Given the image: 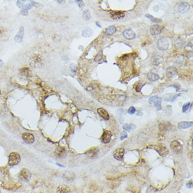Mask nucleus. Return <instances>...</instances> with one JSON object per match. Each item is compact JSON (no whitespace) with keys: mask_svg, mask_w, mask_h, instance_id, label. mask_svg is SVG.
Segmentation results:
<instances>
[{"mask_svg":"<svg viewBox=\"0 0 193 193\" xmlns=\"http://www.w3.org/2000/svg\"><path fill=\"white\" fill-rule=\"evenodd\" d=\"M0 193H1V191H0Z\"/></svg>","mask_w":193,"mask_h":193,"instance_id":"58836bf2","label":"nucleus"},{"mask_svg":"<svg viewBox=\"0 0 193 193\" xmlns=\"http://www.w3.org/2000/svg\"><path fill=\"white\" fill-rule=\"evenodd\" d=\"M122 35L124 37V38L127 39L128 40H132V39H134L135 38V36L136 35L135 33L131 30L130 29H127V30H125L122 33Z\"/></svg>","mask_w":193,"mask_h":193,"instance_id":"9b49d317","label":"nucleus"},{"mask_svg":"<svg viewBox=\"0 0 193 193\" xmlns=\"http://www.w3.org/2000/svg\"><path fill=\"white\" fill-rule=\"evenodd\" d=\"M171 124L168 122H163V123H161L160 124V130L161 131H170L171 129Z\"/></svg>","mask_w":193,"mask_h":193,"instance_id":"6ab92c4d","label":"nucleus"},{"mask_svg":"<svg viewBox=\"0 0 193 193\" xmlns=\"http://www.w3.org/2000/svg\"><path fill=\"white\" fill-rule=\"evenodd\" d=\"M187 187L188 188H192V180L189 181V183H187Z\"/></svg>","mask_w":193,"mask_h":193,"instance_id":"c9c22d12","label":"nucleus"},{"mask_svg":"<svg viewBox=\"0 0 193 193\" xmlns=\"http://www.w3.org/2000/svg\"><path fill=\"white\" fill-rule=\"evenodd\" d=\"M20 162V157L17 152H11L8 156V164L10 166H15L18 164Z\"/></svg>","mask_w":193,"mask_h":193,"instance_id":"f257e3e1","label":"nucleus"},{"mask_svg":"<svg viewBox=\"0 0 193 193\" xmlns=\"http://www.w3.org/2000/svg\"><path fill=\"white\" fill-rule=\"evenodd\" d=\"M127 133L126 132H123L122 133H121V141L122 140H124V139H125V138H127Z\"/></svg>","mask_w":193,"mask_h":193,"instance_id":"f704fd0d","label":"nucleus"},{"mask_svg":"<svg viewBox=\"0 0 193 193\" xmlns=\"http://www.w3.org/2000/svg\"><path fill=\"white\" fill-rule=\"evenodd\" d=\"M157 48L161 51H166L168 49V41L166 38H160L157 43Z\"/></svg>","mask_w":193,"mask_h":193,"instance_id":"20e7f679","label":"nucleus"},{"mask_svg":"<svg viewBox=\"0 0 193 193\" xmlns=\"http://www.w3.org/2000/svg\"><path fill=\"white\" fill-rule=\"evenodd\" d=\"M179 96V95H176V94H166L163 96V99L165 101H171V102H174V100H176L177 97Z\"/></svg>","mask_w":193,"mask_h":193,"instance_id":"4be33fe9","label":"nucleus"},{"mask_svg":"<svg viewBox=\"0 0 193 193\" xmlns=\"http://www.w3.org/2000/svg\"><path fill=\"white\" fill-rule=\"evenodd\" d=\"M128 112H129V114H130V115H133V114L135 113V109L134 107H131V108H129V110H128Z\"/></svg>","mask_w":193,"mask_h":193,"instance_id":"473e14b6","label":"nucleus"},{"mask_svg":"<svg viewBox=\"0 0 193 193\" xmlns=\"http://www.w3.org/2000/svg\"><path fill=\"white\" fill-rule=\"evenodd\" d=\"M116 31V28L113 25H112V26H109L108 28H106V30H105V34L108 35V36H111V35H112L114 34L115 33Z\"/></svg>","mask_w":193,"mask_h":193,"instance_id":"a878e982","label":"nucleus"},{"mask_svg":"<svg viewBox=\"0 0 193 193\" xmlns=\"http://www.w3.org/2000/svg\"><path fill=\"white\" fill-rule=\"evenodd\" d=\"M83 18L86 20H88L91 18V14H90V11L88 10H85V11L83 12L82 15Z\"/></svg>","mask_w":193,"mask_h":193,"instance_id":"c85d7f7f","label":"nucleus"},{"mask_svg":"<svg viewBox=\"0 0 193 193\" xmlns=\"http://www.w3.org/2000/svg\"><path fill=\"white\" fill-rule=\"evenodd\" d=\"M150 32L152 35L156 36V35H159L162 32L163 28L160 25H154L150 27Z\"/></svg>","mask_w":193,"mask_h":193,"instance_id":"9d476101","label":"nucleus"},{"mask_svg":"<svg viewBox=\"0 0 193 193\" xmlns=\"http://www.w3.org/2000/svg\"><path fill=\"white\" fill-rule=\"evenodd\" d=\"M31 176H32V175H31L30 171L27 168H22L20 172L19 179L22 182L26 183L28 182L30 180Z\"/></svg>","mask_w":193,"mask_h":193,"instance_id":"f03ea898","label":"nucleus"},{"mask_svg":"<svg viewBox=\"0 0 193 193\" xmlns=\"http://www.w3.org/2000/svg\"><path fill=\"white\" fill-rule=\"evenodd\" d=\"M98 113L99 114V115L102 117L103 119H104L105 120H109V119H110V115H109V114L107 111L105 110L104 108H100L98 109Z\"/></svg>","mask_w":193,"mask_h":193,"instance_id":"a211bd4d","label":"nucleus"},{"mask_svg":"<svg viewBox=\"0 0 193 193\" xmlns=\"http://www.w3.org/2000/svg\"><path fill=\"white\" fill-rule=\"evenodd\" d=\"M57 193H71V190L67 185H62L57 188Z\"/></svg>","mask_w":193,"mask_h":193,"instance_id":"aec40b11","label":"nucleus"},{"mask_svg":"<svg viewBox=\"0 0 193 193\" xmlns=\"http://www.w3.org/2000/svg\"><path fill=\"white\" fill-rule=\"evenodd\" d=\"M111 138H112L111 131L106 130L103 132L102 136H101V141H102V143L105 144L109 143L111 141Z\"/></svg>","mask_w":193,"mask_h":193,"instance_id":"ddd939ff","label":"nucleus"},{"mask_svg":"<svg viewBox=\"0 0 193 193\" xmlns=\"http://www.w3.org/2000/svg\"><path fill=\"white\" fill-rule=\"evenodd\" d=\"M77 3L80 8H82V7H83V6H84V2L82 1V0H80V1H77Z\"/></svg>","mask_w":193,"mask_h":193,"instance_id":"72a5a7b5","label":"nucleus"},{"mask_svg":"<svg viewBox=\"0 0 193 193\" xmlns=\"http://www.w3.org/2000/svg\"><path fill=\"white\" fill-rule=\"evenodd\" d=\"M0 95H1V91H0Z\"/></svg>","mask_w":193,"mask_h":193,"instance_id":"4c0bfd02","label":"nucleus"},{"mask_svg":"<svg viewBox=\"0 0 193 193\" xmlns=\"http://www.w3.org/2000/svg\"><path fill=\"white\" fill-rule=\"evenodd\" d=\"M176 63L178 65H181L182 64H184L185 63V58L184 57H183V56H178V58H176Z\"/></svg>","mask_w":193,"mask_h":193,"instance_id":"c756f323","label":"nucleus"},{"mask_svg":"<svg viewBox=\"0 0 193 193\" xmlns=\"http://www.w3.org/2000/svg\"><path fill=\"white\" fill-rule=\"evenodd\" d=\"M190 5L188 2H182L178 4V11L180 14H185L190 10Z\"/></svg>","mask_w":193,"mask_h":193,"instance_id":"423d86ee","label":"nucleus"},{"mask_svg":"<svg viewBox=\"0 0 193 193\" xmlns=\"http://www.w3.org/2000/svg\"><path fill=\"white\" fill-rule=\"evenodd\" d=\"M170 148L173 152L176 153H180L183 150L182 145L176 141H173L171 142L170 144Z\"/></svg>","mask_w":193,"mask_h":193,"instance_id":"39448f33","label":"nucleus"},{"mask_svg":"<svg viewBox=\"0 0 193 193\" xmlns=\"http://www.w3.org/2000/svg\"><path fill=\"white\" fill-rule=\"evenodd\" d=\"M98 152H99V149L98 147H92L87 152L86 154L88 155V157H90L91 159H94L98 156Z\"/></svg>","mask_w":193,"mask_h":193,"instance_id":"f3484780","label":"nucleus"},{"mask_svg":"<svg viewBox=\"0 0 193 193\" xmlns=\"http://www.w3.org/2000/svg\"><path fill=\"white\" fill-rule=\"evenodd\" d=\"M123 129L127 131H131V126L128 124H124L123 125Z\"/></svg>","mask_w":193,"mask_h":193,"instance_id":"2f4dec72","label":"nucleus"},{"mask_svg":"<svg viewBox=\"0 0 193 193\" xmlns=\"http://www.w3.org/2000/svg\"><path fill=\"white\" fill-rule=\"evenodd\" d=\"M110 17L114 20H119L123 18L125 16V14L123 11H112L110 12Z\"/></svg>","mask_w":193,"mask_h":193,"instance_id":"4468645a","label":"nucleus"},{"mask_svg":"<svg viewBox=\"0 0 193 193\" xmlns=\"http://www.w3.org/2000/svg\"><path fill=\"white\" fill-rule=\"evenodd\" d=\"M124 152H125V150H124L123 147L118 148V149L115 150V152H113V157L115 158L116 160L121 161L124 158Z\"/></svg>","mask_w":193,"mask_h":193,"instance_id":"f8f14e48","label":"nucleus"},{"mask_svg":"<svg viewBox=\"0 0 193 193\" xmlns=\"http://www.w3.org/2000/svg\"><path fill=\"white\" fill-rule=\"evenodd\" d=\"M192 121H180L178 124V128L180 129H187L189 127H192Z\"/></svg>","mask_w":193,"mask_h":193,"instance_id":"5701e85b","label":"nucleus"},{"mask_svg":"<svg viewBox=\"0 0 193 193\" xmlns=\"http://www.w3.org/2000/svg\"><path fill=\"white\" fill-rule=\"evenodd\" d=\"M94 33V32L92 30V29L90 28H86L84 29L82 32V36L85 37H89L92 36V35Z\"/></svg>","mask_w":193,"mask_h":193,"instance_id":"b1692460","label":"nucleus"},{"mask_svg":"<svg viewBox=\"0 0 193 193\" xmlns=\"http://www.w3.org/2000/svg\"><path fill=\"white\" fill-rule=\"evenodd\" d=\"M145 17H147V18H149L152 22H155V23H161V22H162V20L161 19H159V18H154V16H152L151 15H149V14H147L145 15Z\"/></svg>","mask_w":193,"mask_h":193,"instance_id":"cd10ccee","label":"nucleus"},{"mask_svg":"<svg viewBox=\"0 0 193 193\" xmlns=\"http://www.w3.org/2000/svg\"><path fill=\"white\" fill-rule=\"evenodd\" d=\"M166 76L168 78H173L175 76H176L177 74H178V70L175 67L170 66L166 69Z\"/></svg>","mask_w":193,"mask_h":193,"instance_id":"2eb2a0df","label":"nucleus"},{"mask_svg":"<svg viewBox=\"0 0 193 193\" xmlns=\"http://www.w3.org/2000/svg\"><path fill=\"white\" fill-rule=\"evenodd\" d=\"M66 150L63 147H58L55 150V156L58 158H64L66 157Z\"/></svg>","mask_w":193,"mask_h":193,"instance_id":"dca6fc26","label":"nucleus"},{"mask_svg":"<svg viewBox=\"0 0 193 193\" xmlns=\"http://www.w3.org/2000/svg\"><path fill=\"white\" fill-rule=\"evenodd\" d=\"M22 138L28 144H32L35 142V136L30 133H23L22 134Z\"/></svg>","mask_w":193,"mask_h":193,"instance_id":"0eeeda50","label":"nucleus"},{"mask_svg":"<svg viewBox=\"0 0 193 193\" xmlns=\"http://www.w3.org/2000/svg\"><path fill=\"white\" fill-rule=\"evenodd\" d=\"M70 68L72 69V71L74 70V72H75V70H76V66H75L74 64L73 63L71 64V65H70Z\"/></svg>","mask_w":193,"mask_h":193,"instance_id":"e433bc0d","label":"nucleus"},{"mask_svg":"<svg viewBox=\"0 0 193 193\" xmlns=\"http://www.w3.org/2000/svg\"><path fill=\"white\" fill-rule=\"evenodd\" d=\"M63 178L67 180H72L75 178V174H73L72 172L67 171L63 175Z\"/></svg>","mask_w":193,"mask_h":193,"instance_id":"bb28decb","label":"nucleus"},{"mask_svg":"<svg viewBox=\"0 0 193 193\" xmlns=\"http://www.w3.org/2000/svg\"><path fill=\"white\" fill-rule=\"evenodd\" d=\"M23 35H24V28L23 27H21L20 28L17 34L16 37H15V41H17V42H21L23 39Z\"/></svg>","mask_w":193,"mask_h":193,"instance_id":"412c9836","label":"nucleus"},{"mask_svg":"<svg viewBox=\"0 0 193 193\" xmlns=\"http://www.w3.org/2000/svg\"><path fill=\"white\" fill-rule=\"evenodd\" d=\"M147 78L152 82H155V81H157L160 79V76L156 73H154V72H150L147 74Z\"/></svg>","mask_w":193,"mask_h":193,"instance_id":"393cba45","label":"nucleus"},{"mask_svg":"<svg viewBox=\"0 0 193 193\" xmlns=\"http://www.w3.org/2000/svg\"><path fill=\"white\" fill-rule=\"evenodd\" d=\"M190 107V103H186V104L183 105V112H185L189 109Z\"/></svg>","mask_w":193,"mask_h":193,"instance_id":"7c9ffc66","label":"nucleus"},{"mask_svg":"<svg viewBox=\"0 0 193 193\" xmlns=\"http://www.w3.org/2000/svg\"><path fill=\"white\" fill-rule=\"evenodd\" d=\"M154 149L157 150V152L161 156H163V157L166 156L168 152V148L165 145H155L154 146Z\"/></svg>","mask_w":193,"mask_h":193,"instance_id":"1a4fd4ad","label":"nucleus"},{"mask_svg":"<svg viewBox=\"0 0 193 193\" xmlns=\"http://www.w3.org/2000/svg\"><path fill=\"white\" fill-rule=\"evenodd\" d=\"M161 103H162V99L158 96H156L151 97L149 100L150 104H154V106L157 108L158 110H160L162 109V108H161Z\"/></svg>","mask_w":193,"mask_h":193,"instance_id":"6e6552de","label":"nucleus"},{"mask_svg":"<svg viewBox=\"0 0 193 193\" xmlns=\"http://www.w3.org/2000/svg\"><path fill=\"white\" fill-rule=\"evenodd\" d=\"M163 61V56L159 53L154 52L151 55V62L154 65H160V64L162 63Z\"/></svg>","mask_w":193,"mask_h":193,"instance_id":"7ed1b4c3","label":"nucleus"},{"mask_svg":"<svg viewBox=\"0 0 193 193\" xmlns=\"http://www.w3.org/2000/svg\"><path fill=\"white\" fill-rule=\"evenodd\" d=\"M40 193H42V192H40Z\"/></svg>","mask_w":193,"mask_h":193,"instance_id":"ea45409f","label":"nucleus"}]
</instances>
